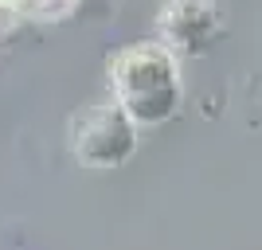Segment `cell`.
<instances>
[{"mask_svg": "<svg viewBox=\"0 0 262 250\" xmlns=\"http://www.w3.org/2000/svg\"><path fill=\"white\" fill-rule=\"evenodd\" d=\"M67 149L82 168H118L137 152V125L118 102H94L71 118Z\"/></svg>", "mask_w": 262, "mask_h": 250, "instance_id": "cell-2", "label": "cell"}, {"mask_svg": "<svg viewBox=\"0 0 262 250\" xmlns=\"http://www.w3.org/2000/svg\"><path fill=\"white\" fill-rule=\"evenodd\" d=\"M219 8L215 0H164L157 16L161 43L172 55H200L219 35Z\"/></svg>", "mask_w": 262, "mask_h": 250, "instance_id": "cell-3", "label": "cell"}, {"mask_svg": "<svg viewBox=\"0 0 262 250\" xmlns=\"http://www.w3.org/2000/svg\"><path fill=\"white\" fill-rule=\"evenodd\" d=\"M110 90L137 129H157L184 106L180 63L164 43H137L118 51L110 63Z\"/></svg>", "mask_w": 262, "mask_h": 250, "instance_id": "cell-1", "label": "cell"}]
</instances>
